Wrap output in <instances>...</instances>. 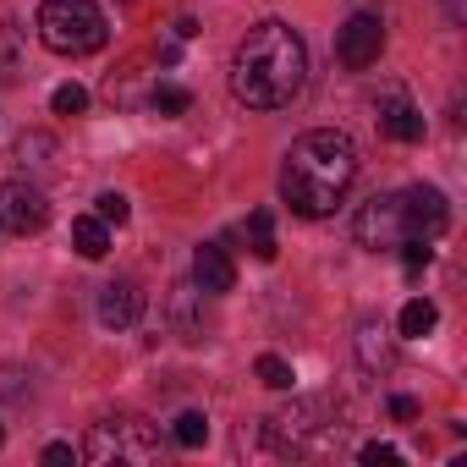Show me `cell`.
<instances>
[{"label":"cell","mask_w":467,"mask_h":467,"mask_svg":"<svg viewBox=\"0 0 467 467\" xmlns=\"http://www.w3.org/2000/svg\"><path fill=\"white\" fill-rule=\"evenodd\" d=\"M303 83H308V45L281 17L254 23L243 45L231 50V94L248 110H281L303 94Z\"/></svg>","instance_id":"6da1fadb"},{"label":"cell","mask_w":467,"mask_h":467,"mask_svg":"<svg viewBox=\"0 0 467 467\" xmlns=\"http://www.w3.org/2000/svg\"><path fill=\"white\" fill-rule=\"evenodd\" d=\"M352 182H358V143L347 132H336V127L303 132L292 143L286 165H281V198L303 220L336 214V203L352 192Z\"/></svg>","instance_id":"7a4b0ae2"},{"label":"cell","mask_w":467,"mask_h":467,"mask_svg":"<svg viewBox=\"0 0 467 467\" xmlns=\"http://www.w3.org/2000/svg\"><path fill=\"white\" fill-rule=\"evenodd\" d=\"M39 39L56 56H94L110 39V23L94 0H45L39 6Z\"/></svg>","instance_id":"3957f363"},{"label":"cell","mask_w":467,"mask_h":467,"mask_svg":"<svg viewBox=\"0 0 467 467\" xmlns=\"http://www.w3.org/2000/svg\"><path fill=\"white\" fill-rule=\"evenodd\" d=\"M78 456L94 462V467H116V462L149 467V462H160V434H154V423H143L132 412H116V418H99L88 429V440L78 445Z\"/></svg>","instance_id":"277c9868"},{"label":"cell","mask_w":467,"mask_h":467,"mask_svg":"<svg viewBox=\"0 0 467 467\" xmlns=\"http://www.w3.org/2000/svg\"><path fill=\"white\" fill-rule=\"evenodd\" d=\"M358 243L368 254H396L401 243H412V220H407V198L401 192H374L358 209Z\"/></svg>","instance_id":"5b68a950"},{"label":"cell","mask_w":467,"mask_h":467,"mask_svg":"<svg viewBox=\"0 0 467 467\" xmlns=\"http://www.w3.org/2000/svg\"><path fill=\"white\" fill-rule=\"evenodd\" d=\"M379 50H385V17L379 12H352L336 34V61L347 72H368L379 61Z\"/></svg>","instance_id":"8992f818"},{"label":"cell","mask_w":467,"mask_h":467,"mask_svg":"<svg viewBox=\"0 0 467 467\" xmlns=\"http://www.w3.org/2000/svg\"><path fill=\"white\" fill-rule=\"evenodd\" d=\"M50 225V203L34 182H0V231L12 237H39Z\"/></svg>","instance_id":"52a82bcc"},{"label":"cell","mask_w":467,"mask_h":467,"mask_svg":"<svg viewBox=\"0 0 467 467\" xmlns=\"http://www.w3.org/2000/svg\"><path fill=\"white\" fill-rule=\"evenodd\" d=\"M374 110H379V132H385L390 143H418V138H423V110L407 99V88L385 83V88L374 94Z\"/></svg>","instance_id":"ba28073f"},{"label":"cell","mask_w":467,"mask_h":467,"mask_svg":"<svg viewBox=\"0 0 467 467\" xmlns=\"http://www.w3.org/2000/svg\"><path fill=\"white\" fill-rule=\"evenodd\" d=\"M401 198H407V220H412V243H434V237H445V225H451V203H445V192H440V187L418 182V187H407Z\"/></svg>","instance_id":"9c48e42d"},{"label":"cell","mask_w":467,"mask_h":467,"mask_svg":"<svg viewBox=\"0 0 467 467\" xmlns=\"http://www.w3.org/2000/svg\"><path fill=\"white\" fill-rule=\"evenodd\" d=\"M192 286H198L203 297H225L231 286H237V265H231V254H225L220 243H203V248L192 254Z\"/></svg>","instance_id":"30bf717a"},{"label":"cell","mask_w":467,"mask_h":467,"mask_svg":"<svg viewBox=\"0 0 467 467\" xmlns=\"http://www.w3.org/2000/svg\"><path fill=\"white\" fill-rule=\"evenodd\" d=\"M143 319V286L138 281H110L99 292V325L105 330H132Z\"/></svg>","instance_id":"8fae6325"},{"label":"cell","mask_w":467,"mask_h":467,"mask_svg":"<svg viewBox=\"0 0 467 467\" xmlns=\"http://www.w3.org/2000/svg\"><path fill=\"white\" fill-rule=\"evenodd\" d=\"M165 314H171V325H176V336H182V341H203L209 319H203V292H198L192 281L171 286V297H165Z\"/></svg>","instance_id":"7c38bea8"},{"label":"cell","mask_w":467,"mask_h":467,"mask_svg":"<svg viewBox=\"0 0 467 467\" xmlns=\"http://www.w3.org/2000/svg\"><path fill=\"white\" fill-rule=\"evenodd\" d=\"M358 363H363L368 374H385V368L396 363V347H390V336H385L379 319H363V325H358Z\"/></svg>","instance_id":"4fadbf2b"},{"label":"cell","mask_w":467,"mask_h":467,"mask_svg":"<svg viewBox=\"0 0 467 467\" xmlns=\"http://www.w3.org/2000/svg\"><path fill=\"white\" fill-rule=\"evenodd\" d=\"M72 248H78L83 259H105V254H110V225H105L99 214L72 220Z\"/></svg>","instance_id":"5bb4252c"},{"label":"cell","mask_w":467,"mask_h":467,"mask_svg":"<svg viewBox=\"0 0 467 467\" xmlns=\"http://www.w3.org/2000/svg\"><path fill=\"white\" fill-rule=\"evenodd\" d=\"M248 248H254V259H265V265L281 254V248H275V214H270V209H254V214H248Z\"/></svg>","instance_id":"9a60e30c"},{"label":"cell","mask_w":467,"mask_h":467,"mask_svg":"<svg viewBox=\"0 0 467 467\" xmlns=\"http://www.w3.org/2000/svg\"><path fill=\"white\" fill-rule=\"evenodd\" d=\"M434 325H440V308H434L429 297H412V303L401 308V336H407V341H418V336H429Z\"/></svg>","instance_id":"2e32d148"},{"label":"cell","mask_w":467,"mask_h":467,"mask_svg":"<svg viewBox=\"0 0 467 467\" xmlns=\"http://www.w3.org/2000/svg\"><path fill=\"white\" fill-rule=\"evenodd\" d=\"M171 440H176L182 451H198V445L209 440V418H203V412H176V423H171Z\"/></svg>","instance_id":"e0dca14e"},{"label":"cell","mask_w":467,"mask_h":467,"mask_svg":"<svg viewBox=\"0 0 467 467\" xmlns=\"http://www.w3.org/2000/svg\"><path fill=\"white\" fill-rule=\"evenodd\" d=\"M149 110H160V116H187V110H192V94H187L182 83H160V88L149 94Z\"/></svg>","instance_id":"ac0fdd59"},{"label":"cell","mask_w":467,"mask_h":467,"mask_svg":"<svg viewBox=\"0 0 467 467\" xmlns=\"http://www.w3.org/2000/svg\"><path fill=\"white\" fill-rule=\"evenodd\" d=\"M254 374H259V379H265L270 390H292V385H297V374H292V363H286V358H275V352H265V358L254 363Z\"/></svg>","instance_id":"d6986e66"},{"label":"cell","mask_w":467,"mask_h":467,"mask_svg":"<svg viewBox=\"0 0 467 467\" xmlns=\"http://www.w3.org/2000/svg\"><path fill=\"white\" fill-rule=\"evenodd\" d=\"M50 110H56V116H83V110H88V88H78V83H61V88L50 94Z\"/></svg>","instance_id":"ffe728a7"},{"label":"cell","mask_w":467,"mask_h":467,"mask_svg":"<svg viewBox=\"0 0 467 467\" xmlns=\"http://www.w3.org/2000/svg\"><path fill=\"white\" fill-rule=\"evenodd\" d=\"M94 214H99L105 225H127V220H132V203H127L121 192H99V198H94Z\"/></svg>","instance_id":"44dd1931"},{"label":"cell","mask_w":467,"mask_h":467,"mask_svg":"<svg viewBox=\"0 0 467 467\" xmlns=\"http://www.w3.org/2000/svg\"><path fill=\"white\" fill-rule=\"evenodd\" d=\"M396 254H401V265H407V275H423V270L434 265V248H429V243H401Z\"/></svg>","instance_id":"7402d4cb"},{"label":"cell","mask_w":467,"mask_h":467,"mask_svg":"<svg viewBox=\"0 0 467 467\" xmlns=\"http://www.w3.org/2000/svg\"><path fill=\"white\" fill-rule=\"evenodd\" d=\"M358 462H363V467H396V462H401V451H396V445H379V440H368V445L358 451Z\"/></svg>","instance_id":"603a6c76"},{"label":"cell","mask_w":467,"mask_h":467,"mask_svg":"<svg viewBox=\"0 0 467 467\" xmlns=\"http://www.w3.org/2000/svg\"><path fill=\"white\" fill-rule=\"evenodd\" d=\"M0 67L17 72V23H0Z\"/></svg>","instance_id":"cb8c5ba5"},{"label":"cell","mask_w":467,"mask_h":467,"mask_svg":"<svg viewBox=\"0 0 467 467\" xmlns=\"http://www.w3.org/2000/svg\"><path fill=\"white\" fill-rule=\"evenodd\" d=\"M45 462H50V467H72V462H83V456H78V445L56 440V445H45Z\"/></svg>","instance_id":"d4e9b609"},{"label":"cell","mask_w":467,"mask_h":467,"mask_svg":"<svg viewBox=\"0 0 467 467\" xmlns=\"http://www.w3.org/2000/svg\"><path fill=\"white\" fill-rule=\"evenodd\" d=\"M390 418H396V423H412V418H418V401H412V396H390Z\"/></svg>","instance_id":"484cf974"},{"label":"cell","mask_w":467,"mask_h":467,"mask_svg":"<svg viewBox=\"0 0 467 467\" xmlns=\"http://www.w3.org/2000/svg\"><path fill=\"white\" fill-rule=\"evenodd\" d=\"M0 445H6V429H0Z\"/></svg>","instance_id":"4316f807"}]
</instances>
